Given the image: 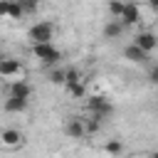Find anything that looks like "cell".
<instances>
[{
    "label": "cell",
    "instance_id": "cell-20",
    "mask_svg": "<svg viewBox=\"0 0 158 158\" xmlns=\"http://www.w3.org/2000/svg\"><path fill=\"white\" fill-rule=\"evenodd\" d=\"M148 79H151L153 84L158 81V67H151V72H148Z\"/></svg>",
    "mask_w": 158,
    "mask_h": 158
},
{
    "label": "cell",
    "instance_id": "cell-22",
    "mask_svg": "<svg viewBox=\"0 0 158 158\" xmlns=\"http://www.w3.org/2000/svg\"><path fill=\"white\" fill-rule=\"evenodd\" d=\"M151 158H158V156H156V153H153V156H151Z\"/></svg>",
    "mask_w": 158,
    "mask_h": 158
},
{
    "label": "cell",
    "instance_id": "cell-5",
    "mask_svg": "<svg viewBox=\"0 0 158 158\" xmlns=\"http://www.w3.org/2000/svg\"><path fill=\"white\" fill-rule=\"evenodd\" d=\"M131 44H136V47H141L143 52H153L156 49V44H158V37L151 32V30H143V32H136V37H133V42Z\"/></svg>",
    "mask_w": 158,
    "mask_h": 158
},
{
    "label": "cell",
    "instance_id": "cell-15",
    "mask_svg": "<svg viewBox=\"0 0 158 158\" xmlns=\"http://www.w3.org/2000/svg\"><path fill=\"white\" fill-rule=\"evenodd\" d=\"M67 91H69L74 99H84V96H86V86H84V81H81V79H79V81H74V84H69V86H67Z\"/></svg>",
    "mask_w": 158,
    "mask_h": 158
},
{
    "label": "cell",
    "instance_id": "cell-10",
    "mask_svg": "<svg viewBox=\"0 0 158 158\" xmlns=\"http://www.w3.org/2000/svg\"><path fill=\"white\" fill-rule=\"evenodd\" d=\"M123 57L128 59V62H136V64H146L148 59H151V54L148 52H143L141 47H136V44H128L126 49H123Z\"/></svg>",
    "mask_w": 158,
    "mask_h": 158
},
{
    "label": "cell",
    "instance_id": "cell-12",
    "mask_svg": "<svg viewBox=\"0 0 158 158\" xmlns=\"http://www.w3.org/2000/svg\"><path fill=\"white\" fill-rule=\"evenodd\" d=\"M2 106H5L7 114H22V111L27 109V101H25V99H15V96H7Z\"/></svg>",
    "mask_w": 158,
    "mask_h": 158
},
{
    "label": "cell",
    "instance_id": "cell-4",
    "mask_svg": "<svg viewBox=\"0 0 158 158\" xmlns=\"http://www.w3.org/2000/svg\"><path fill=\"white\" fill-rule=\"evenodd\" d=\"M118 20H121L123 27H133V25H138V22H141V7H138V2L128 0V2L123 5V12H121Z\"/></svg>",
    "mask_w": 158,
    "mask_h": 158
},
{
    "label": "cell",
    "instance_id": "cell-17",
    "mask_svg": "<svg viewBox=\"0 0 158 158\" xmlns=\"http://www.w3.org/2000/svg\"><path fill=\"white\" fill-rule=\"evenodd\" d=\"M22 15H25V10L20 7V2H17V0H10V7H7V17H10V20H20Z\"/></svg>",
    "mask_w": 158,
    "mask_h": 158
},
{
    "label": "cell",
    "instance_id": "cell-21",
    "mask_svg": "<svg viewBox=\"0 0 158 158\" xmlns=\"http://www.w3.org/2000/svg\"><path fill=\"white\" fill-rule=\"evenodd\" d=\"M148 5H151V10H158V0H148Z\"/></svg>",
    "mask_w": 158,
    "mask_h": 158
},
{
    "label": "cell",
    "instance_id": "cell-14",
    "mask_svg": "<svg viewBox=\"0 0 158 158\" xmlns=\"http://www.w3.org/2000/svg\"><path fill=\"white\" fill-rule=\"evenodd\" d=\"M47 79H49V84H54V86H59V84H64V69H62L59 64H54V67L49 69V74H47Z\"/></svg>",
    "mask_w": 158,
    "mask_h": 158
},
{
    "label": "cell",
    "instance_id": "cell-19",
    "mask_svg": "<svg viewBox=\"0 0 158 158\" xmlns=\"http://www.w3.org/2000/svg\"><path fill=\"white\" fill-rule=\"evenodd\" d=\"M7 7H10V0H0V17H7Z\"/></svg>",
    "mask_w": 158,
    "mask_h": 158
},
{
    "label": "cell",
    "instance_id": "cell-6",
    "mask_svg": "<svg viewBox=\"0 0 158 158\" xmlns=\"http://www.w3.org/2000/svg\"><path fill=\"white\" fill-rule=\"evenodd\" d=\"M22 74V62L15 59V57H0V77L10 79V77H17Z\"/></svg>",
    "mask_w": 158,
    "mask_h": 158
},
{
    "label": "cell",
    "instance_id": "cell-8",
    "mask_svg": "<svg viewBox=\"0 0 158 158\" xmlns=\"http://www.w3.org/2000/svg\"><path fill=\"white\" fill-rule=\"evenodd\" d=\"M0 143H2L5 148H17V146L25 143V136H22V131H17V128H2V131H0Z\"/></svg>",
    "mask_w": 158,
    "mask_h": 158
},
{
    "label": "cell",
    "instance_id": "cell-9",
    "mask_svg": "<svg viewBox=\"0 0 158 158\" xmlns=\"http://www.w3.org/2000/svg\"><path fill=\"white\" fill-rule=\"evenodd\" d=\"M7 96H15V99H25V101H30V96H32V86H30L27 81L17 79V81H12V84H10Z\"/></svg>",
    "mask_w": 158,
    "mask_h": 158
},
{
    "label": "cell",
    "instance_id": "cell-3",
    "mask_svg": "<svg viewBox=\"0 0 158 158\" xmlns=\"http://www.w3.org/2000/svg\"><path fill=\"white\" fill-rule=\"evenodd\" d=\"M86 106H89V111H91V114H96V116H101V118H109V116L114 114V104H111L106 96H101V94L89 96Z\"/></svg>",
    "mask_w": 158,
    "mask_h": 158
},
{
    "label": "cell",
    "instance_id": "cell-18",
    "mask_svg": "<svg viewBox=\"0 0 158 158\" xmlns=\"http://www.w3.org/2000/svg\"><path fill=\"white\" fill-rule=\"evenodd\" d=\"M17 2H20V7L25 10V15H32V12L40 10V0H17Z\"/></svg>",
    "mask_w": 158,
    "mask_h": 158
},
{
    "label": "cell",
    "instance_id": "cell-13",
    "mask_svg": "<svg viewBox=\"0 0 158 158\" xmlns=\"http://www.w3.org/2000/svg\"><path fill=\"white\" fill-rule=\"evenodd\" d=\"M104 151H106L109 156H114V158H118V156L123 153V143H121L118 138H111V141H106V143H104Z\"/></svg>",
    "mask_w": 158,
    "mask_h": 158
},
{
    "label": "cell",
    "instance_id": "cell-16",
    "mask_svg": "<svg viewBox=\"0 0 158 158\" xmlns=\"http://www.w3.org/2000/svg\"><path fill=\"white\" fill-rule=\"evenodd\" d=\"M123 5H126V0H109V15L118 20L123 12Z\"/></svg>",
    "mask_w": 158,
    "mask_h": 158
},
{
    "label": "cell",
    "instance_id": "cell-23",
    "mask_svg": "<svg viewBox=\"0 0 158 158\" xmlns=\"http://www.w3.org/2000/svg\"><path fill=\"white\" fill-rule=\"evenodd\" d=\"M0 131H2V126H0Z\"/></svg>",
    "mask_w": 158,
    "mask_h": 158
},
{
    "label": "cell",
    "instance_id": "cell-11",
    "mask_svg": "<svg viewBox=\"0 0 158 158\" xmlns=\"http://www.w3.org/2000/svg\"><path fill=\"white\" fill-rule=\"evenodd\" d=\"M123 30H126V27L121 25V20L114 17V20H109V22L104 25V37H106V40H118V37L123 35Z\"/></svg>",
    "mask_w": 158,
    "mask_h": 158
},
{
    "label": "cell",
    "instance_id": "cell-7",
    "mask_svg": "<svg viewBox=\"0 0 158 158\" xmlns=\"http://www.w3.org/2000/svg\"><path fill=\"white\" fill-rule=\"evenodd\" d=\"M64 133H67L69 138H84V136H86L84 118H79V116H69V118L64 121Z\"/></svg>",
    "mask_w": 158,
    "mask_h": 158
},
{
    "label": "cell",
    "instance_id": "cell-1",
    "mask_svg": "<svg viewBox=\"0 0 158 158\" xmlns=\"http://www.w3.org/2000/svg\"><path fill=\"white\" fill-rule=\"evenodd\" d=\"M32 54H35L42 64H47V67H54V64L62 62V52H59L52 42H37V44H32Z\"/></svg>",
    "mask_w": 158,
    "mask_h": 158
},
{
    "label": "cell",
    "instance_id": "cell-2",
    "mask_svg": "<svg viewBox=\"0 0 158 158\" xmlns=\"http://www.w3.org/2000/svg\"><path fill=\"white\" fill-rule=\"evenodd\" d=\"M27 37L32 40V44H37V42H52V37H54V25L47 22V20H40V22H35V25L27 30Z\"/></svg>",
    "mask_w": 158,
    "mask_h": 158
}]
</instances>
